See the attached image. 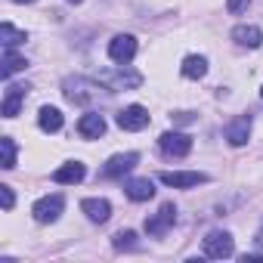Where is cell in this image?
I'll return each instance as SVG.
<instances>
[{
	"label": "cell",
	"mask_w": 263,
	"mask_h": 263,
	"mask_svg": "<svg viewBox=\"0 0 263 263\" xmlns=\"http://www.w3.org/2000/svg\"><path fill=\"white\" fill-rule=\"evenodd\" d=\"M158 149L167 155V158H183L192 152V137L189 134H180V130H167L158 140Z\"/></svg>",
	"instance_id": "obj_1"
},
{
	"label": "cell",
	"mask_w": 263,
	"mask_h": 263,
	"mask_svg": "<svg viewBox=\"0 0 263 263\" xmlns=\"http://www.w3.org/2000/svg\"><path fill=\"white\" fill-rule=\"evenodd\" d=\"M96 81L105 87V90H134V87H140L143 84V78L137 74V71H99L96 74Z\"/></svg>",
	"instance_id": "obj_2"
},
{
	"label": "cell",
	"mask_w": 263,
	"mask_h": 263,
	"mask_svg": "<svg viewBox=\"0 0 263 263\" xmlns=\"http://www.w3.org/2000/svg\"><path fill=\"white\" fill-rule=\"evenodd\" d=\"M235 254V241H232V235L229 232H211L208 238H204V257H211V260H226V257H232Z\"/></svg>",
	"instance_id": "obj_3"
},
{
	"label": "cell",
	"mask_w": 263,
	"mask_h": 263,
	"mask_svg": "<svg viewBox=\"0 0 263 263\" xmlns=\"http://www.w3.org/2000/svg\"><path fill=\"white\" fill-rule=\"evenodd\" d=\"M137 56V37L134 34H115L108 41V59L118 65H127L130 59Z\"/></svg>",
	"instance_id": "obj_4"
},
{
	"label": "cell",
	"mask_w": 263,
	"mask_h": 263,
	"mask_svg": "<svg viewBox=\"0 0 263 263\" xmlns=\"http://www.w3.org/2000/svg\"><path fill=\"white\" fill-rule=\"evenodd\" d=\"M62 87H65L68 102H78V105H87V102H93L99 96V87L90 84V81H84V78H68Z\"/></svg>",
	"instance_id": "obj_5"
},
{
	"label": "cell",
	"mask_w": 263,
	"mask_h": 263,
	"mask_svg": "<svg viewBox=\"0 0 263 263\" xmlns=\"http://www.w3.org/2000/svg\"><path fill=\"white\" fill-rule=\"evenodd\" d=\"M62 208H65V198L62 195H44V198L34 201L31 214H34L37 223H56L59 214H62Z\"/></svg>",
	"instance_id": "obj_6"
},
{
	"label": "cell",
	"mask_w": 263,
	"mask_h": 263,
	"mask_svg": "<svg viewBox=\"0 0 263 263\" xmlns=\"http://www.w3.org/2000/svg\"><path fill=\"white\" fill-rule=\"evenodd\" d=\"M161 183L174 186V189H192V186L208 183V174H201V171H164Z\"/></svg>",
	"instance_id": "obj_7"
},
{
	"label": "cell",
	"mask_w": 263,
	"mask_h": 263,
	"mask_svg": "<svg viewBox=\"0 0 263 263\" xmlns=\"http://www.w3.org/2000/svg\"><path fill=\"white\" fill-rule=\"evenodd\" d=\"M118 127L121 130H130V134H137V130H146L149 127V111L143 105H127L124 111H118Z\"/></svg>",
	"instance_id": "obj_8"
},
{
	"label": "cell",
	"mask_w": 263,
	"mask_h": 263,
	"mask_svg": "<svg viewBox=\"0 0 263 263\" xmlns=\"http://www.w3.org/2000/svg\"><path fill=\"white\" fill-rule=\"evenodd\" d=\"M174 220H177V208L167 201V204L158 208V214H152V217L146 220V232H149V235H164V232L174 226Z\"/></svg>",
	"instance_id": "obj_9"
},
{
	"label": "cell",
	"mask_w": 263,
	"mask_h": 263,
	"mask_svg": "<svg viewBox=\"0 0 263 263\" xmlns=\"http://www.w3.org/2000/svg\"><path fill=\"white\" fill-rule=\"evenodd\" d=\"M137 161H140V155H137V152L111 155V158L105 161V167H102V177H108V180H115V177H124L127 171H134V167H137Z\"/></svg>",
	"instance_id": "obj_10"
},
{
	"label": "cell",
	"mask_w": 263,
	"mask_h": 263,
	"mask_svg": "<svg viewBox=\"0 0 263 263\" xmlns=\"http://www.w3.org/2000/svg\"><path fill=\"white\" fill-rule=\"evenodd\" d=\"M28 96V87L25 84H10L7 87V96H4V105H0V111H4V118H16L22 102Z\"/></svg>",
	"instance_id": "obj_11"
},
{
	"label": "cell",
	"mask_w": 263,
	"mask_h": 263,
	"mask_svg": "<svg viewBox=\"0 0 263 263\" xmlns=\"http://www.w3.org/2000/svg\"><path fill=\"white\" fill-rule=\"evenodd\" d=\"M78 134H81L84 140H99V137L105 134V118H102L99 111H87V115L78 121Z\"/></svg>",
	"instance_id": "obj_12"
},
{
	"label": "cell",
	"mask_w": 263,
	"mask_h": 263,
	"mask_svg": "<svg viewBox=\"0 0 263 263\" xmlns=\"http://www.w3.org/2000/svg\"><path fill=\"white\" fill-rule=\"evenodd\" d=\"M248 137H251V115H238L235 121H229V127H226L229 146H245Z\"/></svg>",
	"instance_id": "obj_13"
},
{
	"label": "cell",
	"mask_w": 263,
	"mask_h": 263,
	"mask_svg": "<svg viewBox=\"0 0 263 263\" xmlns=\"http://www.w3.org/2000/svg\"><path fill=\"white\" fill-rule=\"evenodd\" d=\"M232 41L238 47H248V50H257L263 44V31L257 25H235L232 28Z\"/></svg>",
	"instance_id": "obj_14"
},
{
	"label": "cell",
	"mask_w": 263,
	"mask_h": 263,
	"mask_svg": "<svg viewBox=\"0 0 263 263\" xmlns=\"http://www.w3.org/2000/svg\"><path fill=\"white\" fill-rule=\"evenodd\" d=\"M87 177V167L81 164V161H68V164H62L56 174H53V183H59V186H74V183H81Z\"/></svg>",
	"instance_id": "obj_15"
},
{
	"label": "cell",
	"mask_w": 263,
	"mask_h": 263,
	"mask_svg": "<svg viewBox=\"0 0 263 263\" xmlns=\"http://www.w3.org/2000/svg\"><path fill=\"white\" fill-rule=\"evenodd\" d=\"M124 192H127L130 201H149L155 195V183L149 177H143V180H127L124 183Z\"/></svg>",
	"instance_id": "obj_16"
},
{
	"label": "cell",
	"mask_w": 263,
	"mask_h": 263,
	"mask_svg": "<svg viewBox=\"0 0 263 263\" xmlns=\"http://www.w3.org/2000/svg\"><path fill=\"white\" fill-rule=\"evenodd\" d=\"M81 211H84L93 223H105V220L111 217V204H108L105 198H84V201H81Z\"/></svg>",
	"instance_id": "obj_17"
},
{
	"label": "cell",
	"mask_w": 263,
	"mask_h": 263,
	"mask_svg": "<svg viewBox=\"0 0 263 263\" xmlns=\"http://www.w3.org/2000/svg\"><path fill=\"white\" fill-rule=\"evenodd\" d=\"M62 111L59 108H53V105H44L41 111H37V124H41V130L44 134H56V130H62Z\"/></svg>",
	"instance_id": "obj_18"
},
{
	"label": "cell",
	"mask_w": 263,
	"mask_h": 263,
	"mask_svg": "<svg viewBox=\"0 0 263 263\" xmlns=\"http://www.w3.org/2000/svg\"><path fill=\"white\" fill-rule=\"evenodd\" d=\"M180 71H183V78L198 81V78H204V74H208V59H204V56H186Z\"/></svg>",
	"instance_id": "obj_19"
},
{
	"label": "cell",
	"mask_w": 263,
	"mask_h": 263,
	"mask_svg": "<svg viewBox=\"0 0 263 263\" xmlns=\"http://www.w3.org/2000/svg\"><path fill=\"white\" fill-rule=\"evenodd\" d=\"M0 44H4V50H13V47L25 44V31H19L10 22H4V25H0Z\"/></svg>",
	"instance_id": "obj_20"
},
{
	"label": "cell",
	"mask_w": 263,
	"mask_h": 263,
	"mask_svg": "<svg viewBox=\"0 0 263 263\" xmlns=\"http://www.w3.org/2000/svg\"><path fill=\"white\" fill-rule=\"evenodd\" d=\"M28 62L22 59V56H16L13 50H4V68H0V74H4V81H10L16 71H22Z\"/></svg>",
	"instance_id": "obj_21"
},
{
	"label": "cell",
	"mask_w": 263,
	"mask_h": 263,
	"mask_svg": "<svg viewBox=\"0 0 263 263\" xmlns=\"http://www.w3.org/2000/svg\"><path fill=\"white\" fill-rule=\"evenodd\" d=\"M0 152H4V171L16 167V143L10 137H0Z\"/></svg>",
	"instance_id": "obj_22"
},
{
	"label": "cell",
	"mask_w": 263,
	"mask_h": 263,
	"mask_svg": "<svg viewBox=\"0 0 263 263\" xmlns=\"http://www.w3.org/2000/svg\"><path fill=\"white\" fill-rule=\"evenodd\" d=\"M115 248H118V251H134V248H137V232H134V229L118 232V235H115Z\"/></svg>",
	"instance_id": "obj_23"
},
{
	"label": "cell",
	"mask_w": 263,
	"mask_h": 263,
	"mask_svg": "<svg viewBox=\"0 0 263 263\" xmlns=\"http://www.w3.org/2000/svg\"><path fill=\"white\" fill-rule=\"evenodd\" d=\"M0 201H4V211H13L16 195H13V189H10V186H0Z\"/></svg>",
	"instance_id": "obj_24"
},
{
	"label": "cell",
	"mask_w": 263,
	"mask_h": 263,
	"mask_svg": "<svg viewBox=\"0 0 263 263\" xmlns=\"http://www.w3.org/2000/svg\"><path fill=\"white\" fill-rule=\"evenodd\" d=\"M248 4H251V0H226V10H229L232 16H238V13L248 10Z\"/></svg>",
	"instance_id": "obj_25"
},
{
	"label": "cell",
	"mask_w": 263,
	"mask_h": 263,
	"mask_svg": "<svg viewBox=\"0 0 263 263\" xmlns=\"http://www.w3.org/2000/svg\"><path fill=\"white\" fill-rule=\"evenodd\" d=\"M13 4H34V0H13Z\"/></svg>",
	"instance_id": "obj_26"
},
{
	"label": "cell",
	"mask_w": 263,
	"mask_h": 263,
	"mask_svg": "<svg viewBox=\"0 0 263 263\" xmlns=\"http://www.w3.org/2000/svg\"><path fill=\"white\" fill-rule=\"evenodd\" d=\"M68 4H74V7H78V4H84V0H68Z\"/></svg>",
	"instance_id": "obj_27"
},
{
	"label": "cell",
	"mask_w": 263,
	"mask_h": 263,
	"mask_svg": "<svg viewBox=\"0 0 263 263\" xmlns=\"http://www.w3.org/2000/svg\"><path fill=\"white\" fill-rule=\"evenodd\" d=\"M260 96H263V90H260Z\"/></svg>",
	"instance_id": "obj_28"
}]
</instances>
